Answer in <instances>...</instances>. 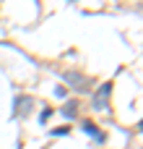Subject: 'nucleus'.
<instances>
[{
    "instance_id": "1",
    "label": "nucleus",
    "mask_w": 143,
    "mask_h": 149,
    "mask_svg": "<svg viewBox=\"0 0 143 149\" xmlns=\"http://www.w3.org/2000/svg\"><path fill=\"white\" fill-rule=\"evenodd\" d=\"M109 94H112V81L102 84V86L94 92V107H96V110H107V100H109Z\"/></svg>"
},
{
    "instance_id": "2",
    "label": "nucleus",
    "mask_w": 143,
    "mask_h": 149,
    "mask_svg": "<svg viewBox=\"0 0 143 149\" xmlns=\"http://www.w3.org/2000/svg\"><path fill=\"white\" fill-rule=\"evenodd\" d=\"M65 79L76 86V89H81V92H86V89H91L89 86V79L86 76H81V73H76V71H70V73H65Z\"/></svg>"
},
{
    "instance_id": "3",
    "label": "nucleus",
    "mask_w": 143,
    "mask_h": 149,
    "mask_svg": "<svg viewBox=\"0 0 143 149\" xmlns=\"http://www.w3.org/2000/svg\"><path fill=\"white\" fill-rule=\"evenodd\" d=\"M83 131H86V134H91L96 141H104V134H102V131H99V128H96L91 120H86V123H83Z\"/></svg>"
},
{
    "instance_id": "4",
    "label": "nucleus",
    "mask_w": 143,
    "mask_h": 149,
    "mask_svg": "<svg viewBox=\"0 0 143 149\" xmlns=\"http://www.w3.org/2000/svg\"><path fill=\"white\" fill-rule=\"evenodd\" d=\"M76 107H78L76 102H70V105H65V110H63V115H65V118H76Z\"/></svg>"
}]
</instances>
